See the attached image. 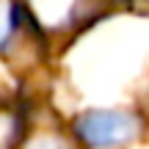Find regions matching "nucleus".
<instances>
[{"label":"nucleus","instance_id":"1","mask_svg":"<svg viewBox=\"0 0 149 149\" xmlns=\"http://www.w3.org/2000/svg\"><path fill=\"white\" fill-rule=\"evenodd\" d=\"M74 135L91 149L127 146L141 135V119L124 111H88L74 122Z\"/></svg>","mask_w":149,"mask_h":149},{"label":"nucleus","instance_id":"2","mask_svg":"<svg viewBox=\"0 0 149 149\" xmlns=\"http://www.w3.org/2000/svg\"><path fill=\"white\" fill-rule=\"evenodd\" d=\"M25 135V119L17 108H0V149H17Z\"/></svg>","mask_w":149,"mask_h":149},{"label":"nucleus","instance_id":"3","mask_svg":"<svg viewBox=\"0 0 149 149\" xmlns=\"http://www.w3.org/2000/svg\"><path fill=\"white\" fill-rule=\"evenodd\" d=\"M14 25H17V14L11 11V6L6 0H0V47H6V42L11 39Z\"/></svg>","mask_w":149,"mask_h":149}]
</instances>
